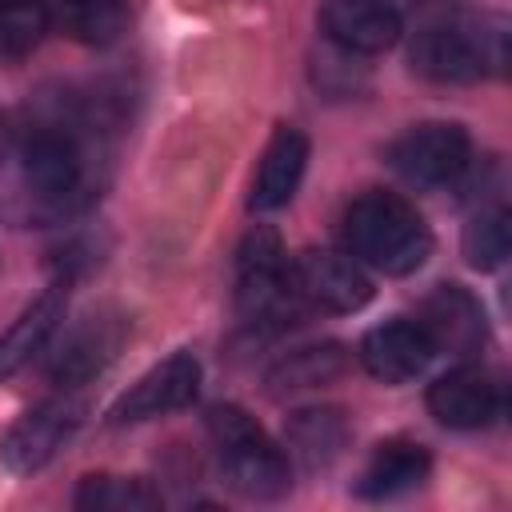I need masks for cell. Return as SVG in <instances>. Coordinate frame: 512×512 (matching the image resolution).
<instances>
[{
	"instance_id": "1",
	"label": "cell",
	"mask_w": 512,
	"mask_h": 512,
	"mask_svg": "<svg viewBox=\"0 0 512 512\" xmlns=\"http://www.w3.org/2000/svg\"><path fill=\"white\" fill-rule=\"evenodd\" d=\"M340 236L356 264H368L384 276H408L432 252V232L424 216L396 192L356 196L344 212Z\"/></svg>"
},
{
	"instance_id": "2",
	"label": "cell",
	"mask_w": 512,
	"mask_h": 512,
	"mask_svg": "<svg viewBox=\"0 0 512 512\" xmlns=\"http://www.w3.org/2000/svg\"><path fill=\"white\" fill-rule=\"evenodd\" d=\"M208 436L220 456V472L232 492L248 500H276L292 484V468L284 448L240 408V404H216L204 416Z\"/></svg>"
},
{
	"instance_id": "3",
	"label": "cell",
	"mask_w": 512,
	"mask_h": 512,
	"mask_svg": "<svg viewBox=\"0 0 512 512\" xmlns=\"http://www.w3.org/2000/svg\"><path fill=\"white\" fill-rule=\"evenodd\" d=\"M412 68L440 84H472L504 68V20L448 16L412 36Z\"/></svg>"
},
{
	"instance_id": "4",
	"label": "cell",
	"mask_w": 512,
	"mask_h": 512,
	"mask_svg": "<svg viewBox=\"0 0 512 512\" xmlns=\"http://www.w3.org/2000/svg\"><path fill=\"white\" fill-rule=\"evenodd\" d=\"M300 304L276 228L256 224L236 252V308L256 324H284L296 320Z\"/></svg>"
},
{
	"instance_id": "5",
	"label": "cell",
	"mask_w": 512,
	"mask_h": 512,
	"mask_svg": "<svg viewBox=\"0 0 512 512\" xmlns=\"http://www.w3.org/2000/svg\"><path fill=\"white\" fill-rule=\"evenodd\" d=\"M24 188L28 196L48 208L52 216L72 212L84 204V152L72 128L64 124H36L20 148Z\"/></svg>"
},
{
	"instance_id": "6",
	"label": "cell",
	"mask_w": 512,
	"mask_h": 512,
	"mask_svg": "<svg viewBox=\"0 0 512 512\" xmlns=\"http://www.w3.org/2000/svg\"><path fill=\"white\" fill-rule=\"evenodd\" d=\"M472 140L452 120H424L388 144V164L416 188L456 184L468 168Z\"/></svg>"
},
{
	"instance_id": "7",
	"label": "cell",
	"mask_w": 512,
	"mask_h": 512,
	"mask_svg": "<svg viewBox=\"0 0 512 512\" xmlns=\"http://www.w3.org/2000/svg\"><path fill=\"white\" fill-rule=\"evenodd\" d=\"M84 412H88V408H84V400L76 396V388H64L60 396H52V400L28 408V412L4 432V440H0V460H4V468L20 472V476L40 472V468L68 444V436L80 428Z\"/></svg>"
},
{
	"instance_id": "8",
	"label": "cell",
	"mask_w": 512,
	"mask_h": 512,
	"mask_svg": "<svg viewBox=\"0 0 512 512\" xmlns=\"http://www.w3.org/2000/svg\"><path fill=\"white\" fill-rule=\"evenodd\" d=\"M292 288L304 304L324 312H360L372 300V280L348 252L308 248L292 264Z\"/></svg>"
},
{
	"instance_id": "9",
	"label": "cell",
	"mask_w": 512,
	"mask_h": 512,
	"mask_svg": "<svg viewBox=\"0 0 512 512\" xmlns=\"http://www.w3.org/2000/svg\"><path fill=\"white\" fill-rule=\"evenodd\" d=\"M200 392V360L192 352H172L168 360H160L156 368H148L108 412L112 424H136V420H152V416H168L180 412L196 400Z\"/></svg>"
},
{
	"instance_id": "10",
	"label": "cell",
	"mask_w": 512,
	"mask_h": 512,
	"mask_svg": "<svg viewBox=\"0 0 512 512\" xmlns=\"http://www.w3.org/2000/svg\"><path fill=\"white\" fill-rule=\"evenodd\" d=\"M124 332H128L124 316H116V312H88L76 328L64 332V340H60L52 364H48V376H52L60 388H80V384H88V380L100 376L104 364L120 352Z\"/></svg>"
},
{
	"instance_id": "11",
	"label": "cell",
	"mask_w": 512,
	"mask_h": 512,
	"mask_svg": "<svg viewBox=\"0 0 512 512\" xmlns=\"http://www.w3.org/2000/svg\"><path fill=\"white\" fill-rule=\"evenodd\" d=\"M428 412L448 428H488L504 412V392L480 364H460L428 388Z\"/></svg>"
},
{
	"instance_id": "12",
	"label": "cell",
	"mask_w": 512,
	"mask_h": 512,
	"mask_svg": "<svg viewBox=\"0 0 512 512\" xmlns=\"http://www.w3.org/2000/svg\"><path fill=\"white\" fill-rule=\"evenodd\" d=\"M436 356V344L432 336L424 332L420 320H408V316H392L384 324H376L364 340H360V360L364 368L384 380V384H408L416 380Z\"/></svg>"
},
{
	"instance_id": "13",
	"label": "cell",
	"mask_w": 512,
	"mask_h": 512,
	"mask_svg": "<svg viewBox=\"0 0 512 512\" xmlns=\"http://www.w3.org/2000/svg\"><path fill=\"white\" fill-rule=\"evenodd\" d=\"M320 28L336 48L352 56H372L400 40L404 20L388 0H324Z\"/></svg>"
},
{
	"instance_id": "14",
	"label": "cell",
	"mask_w": 512,
	"mask_h": 512,
	"mask_svg": "<svg viewBox=\"0 0 512 512\" xmlns=\"http://www.w3.org/2000/svg\"><path fill=\"white\" fill-rule=\"evenodd\" d=\"M64 308H68V280L60 276L32 304H24V312L0 332V384L48 348V340L56 336V328L64 320Z\"/></svg>"
},
{
	"instance_id": "15",
	"label": "cell",
	"mask_w": 512,
	"mask_h": 512,
	"mask_svg": "<svg viewBox=\"0 0 512 512\" xmlns=\"http://www.w3.org/2000/svg\"><path fill=\"white\" fill-rule=\"evenodd\" d=\"M416 320L432 336L436 352L468 356L484 344V312L472 300V292H464L460 284H440L432 296H424Z\"/></svg>"
},
{
	"instance_id": "16",
	"label": "cell",
	"mask_w": 512,
	"mask_h": 512,
	"mask_svg": "<svg viewBox=\"0 0 512 512\" xmlns=\"http://www.w3.org/2000/svg\"><path fill=\"white\" fill-rule=\"evenodd\" d=\"M304 168H308V136L296 132V128H276L260 164H256V180H252V192H248V208L256 212H272L280 204H288L304 180Z\"/></svg>"
},
{
	"instance_id": "17",
	"label": "cell",
	"mask_w": 512,
	"mask_h": 512,
	"mask_svg": "<svg viewBox=\"0 0 512 512\" xmlns=\"http://www.w3.org/2000/svg\"><path fill=\"white\" fill-rule=\"evenodd\" d=\"M428 468H432L428 448L416 444V440L396 436V440L376 444V452L368 456V464L360 472L356 492L368 496V500H392V496L412 492L416 484H424L428 480Z\"/></svg>"
},
{
	"instance_id": "18",
	"label": "cell",
	"mask_w": 512,
	"mask_h": 512,
	"mask_svg": "<svg viewBox=\"0 0 512 512\" xmlns=\"http://www.w3.org/2000/svg\"><path fill=\"white\" fill-rule=\"evenodd\" d=\"M288 448L304 468H328L348 448V416L344 408H300L288 416Z\"/></svg>"
},
{
	"instance_id": "19",
	"label": "cell",
	"mask_w": 512,
	"mask_h": 512,
	"mask_svg": "<svg viewBox=\"0 0 512 512\" xmlns=\"http://www.w3.org/2000/svg\"><path fill=\"white\" fill-rule=\"evenodd\" d=\"M344 372H348V352L340 344L296 348L284 360H276V368L268 372V392L284 396V392H300V388H324V384L340 380Z\"/></svg>"
},
{
	"instance_id": "20",
	"label": "cell",
	"mask_w": 512,
	"mask_h": 512,
	"mask_svg": "<svg viewBox=\"0 0 512 512\" xmlns=\"http://www.w3.org/2000/svg\"><path fill=\"white\" fill-rule=\"evenodd\" d=\"M76 508H88V512H152L164 504V496L140 480V476H84L76 496H72Z\"/></svg>"
},
{
	"instance_id": "21",
	"label": "cell",
	"mask_w": 512,
	"mask_h": 512,
	"mask_svg": "<svg viewBox=\"0 0 512 512\" xmlns=\"http://www.w3.org/2000/svg\"><path fill=\"white\" fill-rule=\"evenodd\" d=\"M48 16L60 32H68L80 44H112L124 32V0H68L48 4Z\"/></svg>"
},
{
	"instance_id": "22",
	"label": "cell",
	"mask_w": 512,
	"mask_h": 512,
	"mask_svg": "<svg viewBox=\"0 0 512 512\" xmlns=\"http://www.w3.org/2000/svg\"><path fill=\"white\" fill-rule=\"evenodd\" d=\"M508 248H512V220L504 208H488V212L472 216V224L464 228V256L480 272L500 268Z\"/></svg>"
},
{
	"instance_id": "23",
	"label": "cell",
	"mask_w": 512,
	"mask_h": 512,
	"mask_svg": "<svg viewBox=\"0 0 512 512\" xmlns=\"http://www.w3.org/2000/svg\"><path fill=\"white\" fill-rule=\"evenodd\" d=\"M48 28H52V16H48L44 0H24V4L0 8V56H8V60L28 56L44 40Z\"/></svg>"
},
{
	"instance_id": "24",
	"label": "cell",
	"mask_w": 512,
	"mask_h": 512,
	"mask_svg": "<svg viewBox=\"0 0 512 512\" xmlns=\"http://www.w3.org/2000/svg\"><path fill=\"white\" fill-rule=\"evenodd\" d=\"M8 148H12V128H8V120H4V112H0V160L8 156Z\"/></svg>"
},
{
	"instance_id": "25",
	"label": "cell",
	"mask_w": 512,
	"mask_h": 512,
	"mask_svg": "<svg viewBox=\"0 0 512 512\" xmlns=\"http://www.w3.org/2000/svg\"><path fill=\"white\" fill-rule=\"evenodd\" d=\"M8 4H24V0H0V8H8Z\"/></svg>"
},
{
	"instance_id": "26",
	"label": "cell",
	"mask_w": 512,
	"mask_h": 512,
	"mask_svg": "<svg viewBox=\"0 0 512 512\" xmlns=\"http://www.w3.org/2000/svg\"><path fill=\"white\" fill-rule=\"evenodd\" d=\"M48 4H68V0H48Z\"/></svg>"
}]
</instances>
